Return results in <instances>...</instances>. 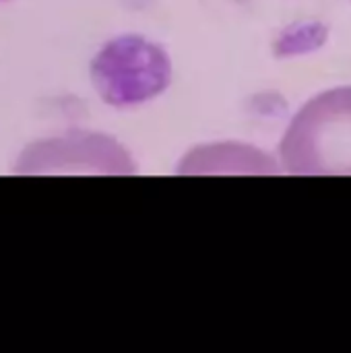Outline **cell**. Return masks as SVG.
I'll use <instances>...</instances> for the list:
<instances>
[{"label": "cell", "instance_id": "6da1fadb", "mask_svg": "<svg viewBox=\"0 0 351 353\" xmlns=\"http://www.w3.org/2000/svg\"><path fill=\"white\" fill-rule=\"evenodd\" d=\"M279 159L296 176H351V87L329 89L300 108Z\"/></svg>", "mask_w": 351, "mask_h": 353}]
</instances>
